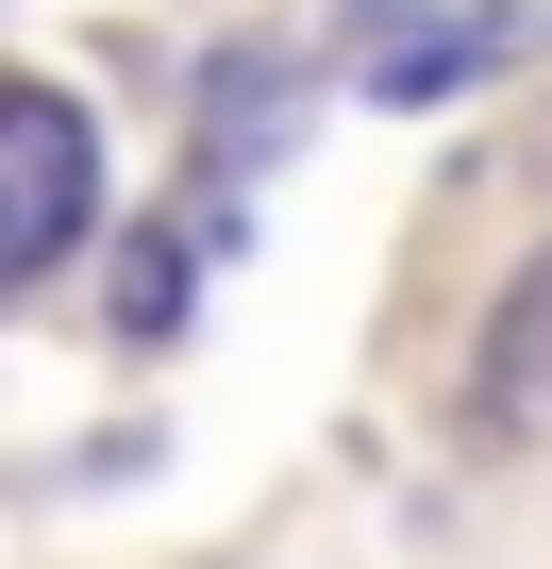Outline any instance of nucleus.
I'll return each mask as SVG.
<instances>
[{"mask_svg": "<svg viewBox=\"0 0 552 569\" xmlns=\"http://www.w3.org/2000/svg\"><path fill=\"white\" fill-rule=\"evenodd\" d=\"M101 218V118L68 84H0V284H34Z\"/></svg>", "mask_w": 552, "mask_h": 569, "instance_id": "1", "label": "nucleus"}, {"mask_svg": "<svg viewBox=\"0 0 552 569\" xmlns=\"http://www.w3.org/2000/svg\"><path fill=\"white\" fill-rule=\"evenodd\" d=\"M535 18H502V0H352V84L369 101H452L469 68H502Z\"/></svg>", "mask_w": 552, "mask_h": 569, "instance_id": "2", "label": "nucleus"}, {"mask_svg": "<svg viewBox=\"0 0 552 569\" xmlns=\"http://www.w3.org/2000/svg\"><path fill=\"white\" fill-rule=\"evenodd\" d=\"M485 402H502V419H552V251L519 268V302H502V352H485Z\"/></svg>", "mask_w": 552, "mask_h": 569, "instance_id": "3", "label": "nucleus"}, {"mask_svg": "<svg viewBox=\"0 0 552 569\" xmlns=\"http://www.w3.org/2000/svg\"><path fill=\"white\" fill-rule=\"evenodd\" d=\"M118 336H184V234H134L118 251Z\"/></svg>", "mask_w": 552, "mask_h": 569, "instance_id": "4", "label": "nucleus"}]
</instances>
